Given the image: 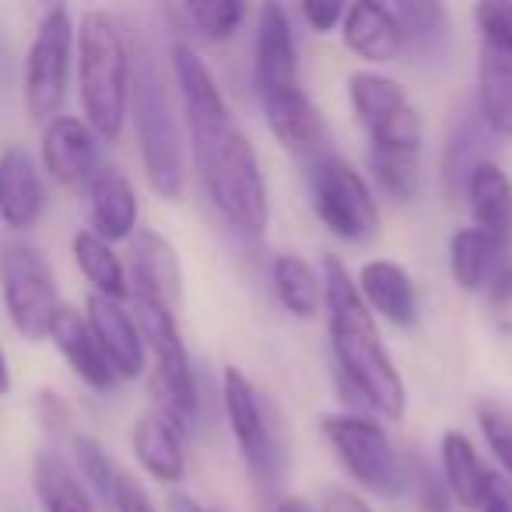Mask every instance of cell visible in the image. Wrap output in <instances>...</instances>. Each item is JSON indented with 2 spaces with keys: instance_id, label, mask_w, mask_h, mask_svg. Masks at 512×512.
Returning <instances> with one entry per match:
<instances>
[{
  "instance_id": "1",
  "label": "cell",
  "mask_w": 512,
  "mask_h": 512,
  "mask_svg": "<svg viewBox=\"0 0 512 512\" xmlns=\"http://www.w3.org/2000/svg\"><path fill=\"white\" fill-rule=\"evenodd\" d=\"M172 74H176L179 102H183L193 165H197L207 197L239 235H249V239L264 235L267 218H271L267 179L260 172L249 137L232 123L218 81L190 43L172 46Z\"/></svg>"
},
{
  "instance_id": "2",
  "label": "cell",
  "mask_w": 512,
  "mask_h": 512,
  "mask_svg": "<svg viewBox=\"0 0 512 512\" xmlns=\"http://www.w3.org/2000/svg\"><path fill=\"white\" fill-rule=\"evenodd\" d=\"M323 313H327L330 351H334L344 397L351 393L355 404L369 407L390 421L404 418V379H400L397 365L379 337L376 316L369 313V306L355 288V278L337 256L323 260Z\"/></svg>"
},
{
  "instance_id": "3",
  "label": "cell",
  "mask_w": 512,
  "mask_h": 512,
  "mask_svg": "<svg viewBox=\"0 0 512 512\" xmlns=\"http://www.w3.org/2000/svg\"><path fill=\"white\" fill-rule=\"evenodd\" d=\"M355 116L369 137V165L383 190L397 200H414L421 190V141L425 123L407 92L376 71H355L348 78Z\"/></svg>"
},
{
  "instance_id": "4",
  "label": "cell",
  "mask_w": 512,
  "mask_h": 512,
  "mask_svg": "<svg viewBox=\"0 0 512 512\" xmlns=\"http://www.w3.org/2000/svg\"><path fill=\"white\" fill-rule=\"evenodd\" d=\"M74 60H78V95L85 123L99 141H116L130 113L134 57L109 11L81 15L78 36H74Z\"/></svg>"
},
{
  "instance_id": "5",
  "label": "cell",
  "mask_w": 512,
  "mask_h": 512,
  "mask_svg": "<svg viewBox=\"0 0 512 512\" xmlns=\"http://www.w3.org/2000/svg\"><path fill=\"white\" fill-rule=\"evenodd\" d=\"M130 113H134L141 162L148 183L158 197L179 200L186 190V162L183 141H179L176 106H172L169 85H165L158 64L148 53L134 57V78H130Z\"/></svg>"
},
{
  "instance_id": "6",
  "label": "cell",
  "mask_w": 512,
  "mask_h": 512,
  "mask_svg": "<svg viewBox=\"0 0 512 512\" xmlns=\"http://www.w3.org/2000/svg\"><path fill=\"white\" fill-rule=\"evenodd\" d=\"M134 316L141 327L144 348H151V397L158 414L169 421L176 432L193 425L197 418V376H193L190 351L179 337L176 309L148 299V295H130Z\"/></svg>"
},
{
  "instance_id": "7",
  "label": "cell",
  "mask_w": 512,
  "mask_h": 512,
  "mask_svg": "<svg viewBox=\"0 0 512 512\" xmlns=\"http://www.w3.org/2000/svg\"><path fill=\"white\" fill-rule=\"evenodd\" d=\"M323 439L330 442L341 467L365 491L383 498H397L407 491V460H400L390 432L369 414H323Z\"/></svg>"
},
{
  "instance_id": "8",
  "label": "cell",
  "mask_w": 512,
  "mask_h": 512,
  "mask_svg": "<svg viewBox=\"0 0 512 512\" xmlns=\"http://www.w3.org/2000/svg\"><path fill=\"white\" fill-rule=\"evenodd\" d=\"M0 295L15 330L29 341H43L57 309L64 306L50 260L22 239L0 242Z\"/></svg>"
},
{
  "instance_id": "9",
  "label": "cell",
  "mask_w": 512,
  "mask_h": 512,
  "mask_svg": "<svg viewBox=\"0 0 512 512\" xmlns=\"http://www.w3.org/2000/svg\"><path fill=\"white\" fill-rule=\"evenodd\" d=\"M309 193L320 221L344 242H365L379 232V204L365 176L337 155H323L309 169Z\"/></svg>"
},
{
  "instance_id": "10",
  "label": "cell",
  "mask_w": 512,
  "mask_h": 512,
  "mask_svg": "<svg viewBox=\"0 0 512 512\" xmlns=\"http://www.w3.org/2000/svg\"><path fill=\"white\" fill-rule=\"evenodd\" d=\"M74 18L67 8H50L36 29L25 57V109L36 123H50L60 113L74 64Z\"/></svg>"
},
{
  "instance_id": "11",
  "label": "cell",
  "mask_w": 512,
  "mask_h": 512,
  "mask_svg": "<svg viewBox=\"0 0 512 512\" xmlns=\"http://www.w3.org/2000/svg\"><path fill=\"white\" fill-rule=\"evenodd\" d=\"M221 397H225L228 428H232L235 442H239L242 460L253 467V474L278 481L285 449H281L278 428H274V418L267 414V404L260 400V390L249 383L246 372L228 365L221 372Z\"/></svg>"
},
{
  "instance_id": "12",
  "label": "cell",
  "mask_w": 512,
  "mask_h": 512,
  "mask_svg": "<svg viewBox=\"0 0 512 512\" xmlns=\"http://www.w3.org/2000/svg\"><path fill=\"white\" fill-rule=\"evenodd\" d=\"M85 320L92 327L95 341H99L102 355H106L109 369L116 379H137L148 365V348H144L141 327H137L134 309H127L116 299H102V295H88Z\"/></svg>"
},
{
  "instance_id": "13",
  "label": "cell",
  "mask_w": 512,
  "mask_h": 512,
  "mask_svg": "<svg viewBox=\"0 0 512 512\" xmlns=\"http://www.w3.org/2000/svg\"><path fill=\"white\" fill-rule=\"evenodd\" d=\"M260 102H264L267 123H271L281 148L299 158H313V162L323 158V148H327V123H323L320 109L313 106V99L302 92V85L264 92Z\"/></svg>"
},
{
  "instance_id": "14",
  "label": "cell",
  "mask_w": 512,
  "mask_h": 512,
  "mask_svg": "<svg viewBox=\"0 0 512 512\" xmlns=\"http://www.w3.org/2000/svg\"><path fill=\"white\" fill-rule=\"evenodd\" d=\"M130 295H148V299L162 302V306L176 309L179 295H183V271H179V256L172 242L155 228H137L130 235Z\"/></svg>"
},
{
  "instance_id": "15",
  "label": "cell",
  "mask_w": 512,
  "mask_h": 512,
  "mask_svg": "<svg viewBox=\"0 0 512 512\" xmlns=\"http://www.w3.org/2000/svg\"><path fill=\"white\" fill-rule=\"evenodd\" d=\"M43 169L60 186L92 183L99 172V137L81 116H53L43 130Z\"/></svg>"
},
{
  "instance_id": "16",
  "label": "cell",
  "mask_w": 512,
  "mask_h": 512,
  "mask_svg": "<svg viewBox=\"0 0 512 512\" xmlns=\"http://www.w3.org/2000/svg\"><path fill=\"white\" fill-rule=\"evenodd\" d=\"M256 88L260 95L274 88L299 85V46H295L292 18L281 4H264L256 18Z\"/></svg>"
},
{
  "instance_id": "17",
  "label": "cell",
  "mask_w": 512,
  "mask_h": 512,
  "mask_svg": "<svg viewBox=\"0 0 512 512\" xmlns=\"http://www.w3.org/2000/svg\"><path fill=\"white\" fill-rule=\"evenodd\" d=\"M46 211V183L36 158L25 148L0 151V221L11 232L32 228Z\"/></svg>"
},
{
  "instance_id": "18",
  "label": "cell",
  "mask_w": 512,
  "mask_h": 512,
  "mask_svg": "<svg viewBox=\"0 0 512 512\" xmlns=\"http://www.w3.org/2000/svg\"><path fill=\"white\" fill-rule=\"evenodd\" d=\"M137 193L134 183L120 169H99L88 183V232L99 235L102 242H130L137 232Z\"/></svg>"
},
{
  "instance_id": "19",
  "label": "cell",
  "mask_w": 512,
  "mask_h": 512,
  "mask_svg": "<svg viewBox=\"0 0 512 512\" xmlns=\"http://www.w3.org/2000/svg\"><path fill=\"white\" fill-rule=\"evenodd\" d=\"M341 36L355 57L365 64H390L404 50V32L393 15L390 4H376V0H358L344 11Z\"/></svg>"
},
{
  "instance_id": "20",
  "label": "cell",
  "mask_w": 512,
  "mask_h": 512,
  "mask_svg": "<svg viewBox=\"0 0 512 512\" xmlns=\"http://www.w3.org/2000/svg\"><path fill=\"white\" fill-rule=\"evenodd\" d=\"M509 246L481 228H460L449 239V271L463 292H491L498 278L509 271Z\"/></svg>"
},
{
  "instance_id": "21",
  "label": "cell",
  "mask_w": 512,
  "mask_h": 512,
  "mask_svg": "<svg viewBox=\"0 0 512 512\" xmlns=\"http://www.w3.org/2000/svg\"><path fill=\"white\" fill-rule=\"evenodd\" d=\"M358 295L372 316H383L393 327H414L418 323V292L411 274L393 260H369L355 281Z\"/></svg>"
},
{
  "instance_id": "22",
  "label": "cell",
  "mask_w": 512,
  "mask_h": 512,
  "mask_svg": "<svg viewBox=\"0 0 512 512\" xmlns=\"http://www.w3.org/2000/svg\"><path fill=\"white\" fill-rule=\"evenodd\" d=\"M46 337L57 344L60 355L67 358V365H71L81 383H88L92 390H102V393L116 386V372L109 369L106 355H102L99 341H95L92 327H88L85 313H78V309H71V306H60Z\"/></svg>"
},
{
  "instance_id": "23",
  "label": "cell",
  "mask_w": 512,
  "mask_h": 512,
  "mask_svg": "<svg viewBox=\"0 0 512 512\" xmlns=\"http://www.w3.org/2000/svg\"><path fill=\"white\" fill-rule=\"evenodd\" d=\"M470 204L474 228L495 235L502 242H512V179L498 162H481L463 183Z\"/></svg>"
},
{
  "instance_id": "24",
  "label": "cell",
  "mask_w": 512,
  "mask_h": 512,
  "mask_svg": "<svg viewBox=\"0 0 512 512\" xmlns=\"http://www.w3.org/2000/svg\"><path fill=\"white\" fill-rule=\"evenodd\" d=\"M477 116L498 137H512V53H477Z\"/></svg>"
},
{
  "instance_id": "25",
  "label": "cell",
  "mask_w": 512,
  "mask_h": 512,
  "mask_svg": "<svg viewBox=\"0 0 512 512\" xmlns=\"http://www.w3.org/2000/svg\"><path fill=\"white\" fill-rule=\"evenodd\" d=\"M134 456L155 481L179 484L186 474V453L179 432L162 414H144L134 425Z\"/></svg>"
},
{
  "instance_id": "26",
  "label": "cell",
  "mask_w": 512,
  "mask_h": 512,
  "mask_svg": "<svg viewBox=\"0 0 512 512\" xmlns=\"http://www.w3.org/2000/svg\"><path fill=\"white\" fill-rule=\"evenodd\" d=\"M274 295L299 320H316L323 313V274L299 253H281L271 267Z\"/></svg>"
},
{
  "instance_id": "27",
  "label": "cell",
  "mask_w": 512,
  "mask_h": 512,
  "mask_svg": "<svg viewBox=\"0 0 512 512\" xmlns=\"http://www.w3.org/2000/svg\"><path fill=\"white\" fill-rule=\"evenodd\" d=\"M32 484L43 502V512H95L92 495L81 484L78 470L57 453H39L36 467H32Z\"/></svg>"
},
{
  "instance_id": "28",
  "label": "cell",
  "mask_w": 512,
  "mask_h": 512,
  "mask_svg": "<svg viewBox=\"0 0 512 512\" xmlns=\"http://www.w3.org/2000/svg\"><path fill=\"white\" fill-rule=\"evenodd\" d=\"M74 264L85 274V281L92 285V295H102V299H116L127 302L130 299V281L127 271H123V260L113 253L109 242H102L99 235L85 232L74 235Z\"/></svg>"
},
{
  "instance_id": "29",
  "label": "cell",
  "mask_w": 512,
  "mask_h": 512,
  "mask_svg": "<svg viewBox=\"0 0 512 512\" xmlns=\"http://www.w3.org/2000/svg\"><path fill=\"white\" fill-rule=\"evenodd\" d=\"M442 481H446L449 495L463 505V509H474L481 502L484 481H488V470H484L481 456H477L474 442L463 432H446L442 435Z\"/></svg>"
},
{
  "instance_id": "30",
  "label": "cell",
  "mask_w": 512,
  "mask_h": 512,
  "mask_svg": "<svg viewBox=\"0 0 512 512\" xmlns=\"http://www.w3.org/2000/svg\"><path fill=\"white\" fill-rule=\"evenodd\" d=\"M404 32V46L411 43L421 57H432V53L446 50L449 39V15L442 4H400L393 8Z\"/></svg>"
},
{
  "instance_id": "31",
  "label": "cell",
  "mask_w": 512,
  "mask_h": 512,
  "mask_svg": "<svg viewBox=\"0 0 512 512\" xmlns=\"http://www.w3.org/2000/svg\"><path fill=\"white\" fill-rule=\"evenodd\" d=\"M481 162H488V127L481 120H467L453 134L446 148V162H442V176H446L449 190H460Z\"/></svg>"
},
{
  "instance_id": "32",
  "label": "cell",
  "mask_w": 512,
  "mask_h": 512,
  "mask_svg": "<svg viewBox=\"0 0 512 512\" xmlns=\"http://www.w3.org/2000/svg\"><path fill=\"white\" fill-rule=\"evenodd\" d=\"M183 18L211 43H225L239 32L242 18H246V4L239 0H197V4H183Z\"/></svg>"
},
{
  "instance_id": "33",
  "label": "cell",
  "mask_w": 512,
  "mask_h": 512,
  "mask_svg": "<svg viewBox=\"0 0 512 512\" xmlns=\"http://www.w3.org/2000/svg\"><path fill=\"white\" fill-rule=\"evenodd\" d=\"M74 460H78V477L88 488V495H99L102 502H113V488H116V474L113 460L106 456V449L99 446L88 435H74Z\"/></svg>"
},
{
  "instance_id": "34",
  "label": "cell",
  "mask_w": 512,
  "mask_h": 512,
  "mask_svg": "<svg viewBox=\"0 0 512 512\" xmlns=\"http://www.w3.org/2000/svg\"><path fill=\"white\" fill-rule=\"evenodd\" d=\"M474 29L481 39V50L512 53V4L484 0L474 8Z\"/></svg>"
},
{
  "instance_id": "35",
  "label": "cell",
  "mask_w": 512,
  "mask_h": 512,
  "mask_svg": "<svg viewBox=\"0 0 512 512\" xmlns=\"http://www.w3.org/2000/svg\"><path fill=\"white\" fill-rule=\"evenodd\" d=\"M477 421H481V432L491 456L502 467V477L512 481V411H505L502 404H481L477 407Z\"/></svg>"
},
{
  "instance_id": "36",
  "label": "cell",
  "mask_w": 512,
  "mask_h": 512,
  "mask_svg": "<svg viewBox=\"0 0 512 512\" xmlns=\"http://www.w3.org/2000/svg\"><path fill=\"white\" fill-rule=\"evenodd\" d=\"M407 484L414 488V495H418V502L425 512H453L449 509V498L453 495H449L446 481H442L421 456H414L411 467H407Z\"/></svg>"
},
{
  "instance_id": "37",
  "label": "cell",
  "mask_w": 512,
  "mask_h": 512,
  "mask_svg": "<svg viewBox=\"0 0 512 512\" xmlns=\"http://www.w3.org/2000/svg\"><path fill=\"white\" fill-rule=\"evenodd\" d=\"M488 316H491V323H495V330H502V334H512V267L495 281V285H491V292H488Z\"/></svg>"
},
{
  "instance_id": "38",
  "label": "cell",
  "mask_w": 512,
  "mask_h": 512,
  "mask_svg": "<svg viewBox=\"0 0 512 512\" xmlns=\"http://www.w3.org/2000/svg\"><path fill=\"white\" fill-rule=\"evenodd\" d=\"M477 512H512V481L509 477H502L498 470H488V481H484Z\"/></svg>"
},
{
  "instance_id": "39",
  "label": "cell",
  "mask_w": 512,
  "mask_h": 512,
  "mask_svg": "<svg viewBox=\"0 0 512 512\" xmlns=\"http://www.w3.org/2000/svg\"><path fill=\"white\" fill-rule=\"evenodd\" d=\"M113 505L116 512H155L148 502V495H144V488L134 481L130 474H116V488H113Z\"/></svg>"
},
{
  "instance_id": "40",
  "label": "cell",
  "mask_w": 512,
  "mask_h": 512,
  "mask_svg": "<svg viewBox=\"0 0 512 512\" xmlns=\"http://www.w3.org/2000/svg\"><path fill=\"white\" fill-rule=\"evenodd\" d=\"M344 4H302V18L309 22V29H316V32H334L337 25L344 22Z\"/></svg>"
},
{
  "instance_id": "41",
  "label": "cell",
  "mask_w": 512,
  "mask_h": 512,
  "mask_svg": "<svg viewBox=\"0 0 512 512\" xmlns=\"http://www.w3.org/2000/svg\"><path fill=\"white\" fill-rule=\"evenodd\" d=\"M320 512H372V509L358 495H351V491L330 488L327 495H323V502H320Z\"/></svg>"
},
{
  "instance_id": "42",
  "label": "cell",
  "mask_w": 512,
  "mask_h": 512,
  "mask_svg": "<svg viewBox=\"0 0 512 512\" xmlns=\"http://www.w3.org/2000/svg\"><path fill=\"white\" fill-rule=\"evenodd\" d=\"M278 512H316V509L306 502V498H285V502L278 505Z\"/></svg>"
},
{
  "instance_id": "43",
  "label": "cell",
  "mask_w": 512,
  "mask_h": 512,
  "mask_svg": "<svg viewBox=\"0 0 512 512\" xmlns=\"http://www.w3.org/2000/svg\"><path fill=\"white\" fill-rule=\"evenodd\" d=\"M11 390V369H8V355H4V344H0V393Z\"/></svg>"
}]
</instances>
